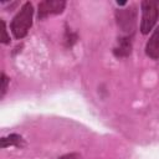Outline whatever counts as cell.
<instances>
[{"mask_svg": "<svg viewBox=\"0 0 159 159\" xmlns=\"http://www.w3.org/2000/svg\"><path fill=\"white\" fill-rule=\"evenodd\" d=\"M32 15H34V7L31 2H25L20 11L14 16L11 24H10V29L12 35L16 39H22L27 35L31 25H32Z\"/></svg>", "mask_w": 159, "mask_h": 159, "instance_id": "cell-1", "label": "cell"}, {"mask_svg": "<svg viewBox=\"0 0 159 159\" xmlns=\"http://www.w3.org/2000/svg\"><path fill=\"white\" fill-rule=\"evenodd\" d=\"M142 6V21H140V32L143 35L149 34L157 24L159 17V1L158 0H144L140 4Z\"/></svg>", "mask_w": 159, "mask_h": 159, "instance_id": "cell-2", "label": "cell"}, {"mask_svg": "<svg viewBox=\"0 0 159 159\" xmlns=\"http://www.w3.org/2000/svg\"><path fill=\"white\" fill-rule=\"evenodd\" d=\"M117 24L120 30L125 34H133L135 22H137V10L135 6H130L129 9H122L116 11Z\"/></svg>", "mask_w": 159, "mask_h": 159, "instance_id": "cell-3", "label": "cell"}, {"mask_svg": "<svg viewBox=\"0 0 159 159\" xmlns=\"http://www.w3.org/2000/svg\"><path fill=\"white\" fill-rule=\"evenodd\" d=\"M66 1L63 0H45L39 4V12L37 17L39 20H43L51 15L61 14L65 10Z\"/></svg>", "mask_w": 159, "mask_h": 159, "instance_id": "cell-4", "label": "cell"}, {"mask_svg": "<svg viewBox=\"0 0 159 159\" xmlns=\"http://www.w3.org/2000/svg\"><path fill=\"white\" fill-rule=\"evenodd\" d=\"M145 53L153 60H159V27H157L145 45Z\"/></svg>", "mask_w": 159, "mask_h": 159, "instance_id": "cell-5", "label": "cell"}, {"mask_svg": "<svg viewBox=\"0 0 159 159\" xmlns=\"http://www.w3.org/2000/svg\"><path fill=\"white\" fill-rule=\"evenodd\" d=\"M132 52V41L130 37L125 36V37H120L118 40V45L117 47H114V56L117 57H127L129 56Z\"/></svg>", "mask_w": 159, "mask_h": 159, "instance_id": "cell-6", "label": "cell"}, {"mask_svg": "<svg viewBox=\"0 0 159 159\" xmlns=\"http://www.w3.org/2000/svg\"><path fill=\"white\" fill-rule=\"evenodd\" d=\"M21 140H22V138L20 135L11 134L7 138H2L1 139V148H6L9 145H20Z\"/></svg>", "mask_w": 159, "mask_h": 159, "instance_id": "cell-7", "label": "cell"}, {"mask_svg": "<svg viewBox=\"0 0 159 159\" xmlns=\"http://www.w3.org/2000/svg\"><path fill=\"white\" fill-rule=\"evenodd\" d=\"M1 25H2V37H1V42L2 43H9L10 42V37L7 35V31H6V25H5V21L1 20Z\"/></svg>", "mask_w": 159, "mask_h": 159, "instance_id": "cell-8", "label": "cell"}, {"mask_svg": "<svg viewBox=\"0 0 159 159\" xmlns=\"http://www.w3.org/2000/svg\"><path fill=\"white\" fill-rule=\"evenodd\" d=\"M7 83H9V78L2 73V75H1V98L4 97V94H5V92H6Z\"/></svg>", "mask_w": 159, "mask_h": 159, "instance_id": "cell-9", "label": "cell"}]
</instances>
